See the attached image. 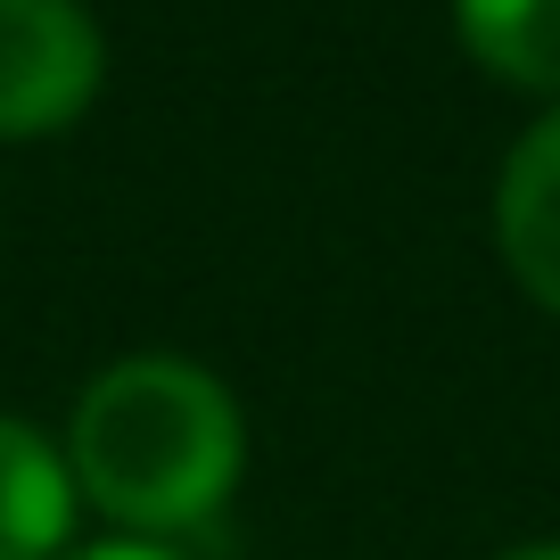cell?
<instances>
[{"mask_svg":"<svg viewBox=\"0 0 560 560\" xmlns=\"http://www.w3.org/2000/svg\"><path fill=\"white\" fill-rule=\"evenodd\" d=\"M74 478L107 520L174 536L223 511L240 478V412L223 380L174 354H132L74 404Z\"/></svg>","mask_w":560,"mask_h":560,"instance_id":"obj_1","label":"cell"},{"mask_svg":"<svg viewBox=\"0 0 560 560\" xmlns=\"http://www.w3.org/2000/svg\"><path fill=\"white\" fill-rule=\"evenodd\" d=\"M100 91V25L83 0H0V140L58 132Z\"/></svg>","mask_w":560,"mask_h":560,"instance_id":"obj_2","label":"cell"},{"mask_svg":"<svg viewBox=\"0 0 560 560\" xmlns=\"http://www.w3.org/2000/svg\"><path fill=\"white\" fill-rule=\"evenodd\" d=\"M494 240L527 298L560 314V107L527 124V140L511 149L503 190H494Z\"/></svg>","mask_w":560,"mask_h":560,"instance_id":"obj_3","label":"cell"},{"mask_svg":"<svg viewBox=\"0 0 560 560\" xmlns=\"http://www.w3.org/2000/svg\"><path fill=\"white\" fill-rule=\"evenodd\" d=\"M74 527V478L42 429L0 412V560H50Z\"/></svg>","mask_w":560,"mask_h":560,"instance_id":"obj_4","label":"cell"},{"mask_svg":"<svg viewBox=\"0 0 560 560\" xmlns=\"http://www.w3.org/2000/svg\"><path fill=\"white\" fill-rule=\"evenodd\" d=\"M462 42L520 91H560V0H454Z\"/></svg>","mask_w":560,"mask_h":560,"instance_id":"obj_5","label":"cell"},{"mask_svg":"<svg viewBox=\"0 0 560 560\" xmlns=\"http://www.w3.org/2000/svg\"><path fill=\"white\" fill-rule=\"evenodd\" d=\"M74 560H174L165 544H91V552H74Z\"/></svg>","mask_w":560,"mask_h":560,"instance_id":"obj_6","label":"cell"},{"mask_svg":"<svg viewBox=\"0 0 560 560\" xmlns=\"http://www.w3.org/2000/svg\"><path fill=\"white\" fill-rule=\"evenodd\" d=\"M503 560H560V544H527V552H503Z\"/></svg>","mask_w":560,"mask_h":560,"instance_id":"obj_7","label":"cell"}]
</instances>
